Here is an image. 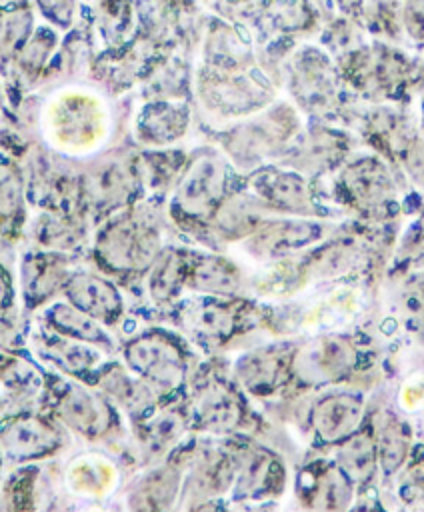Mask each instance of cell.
<instances>
[{
  "instance_id": "obj_23",
  "label": "cell",
  "mask_w": 424,
  "mask_h": 512,
  "mask_svg": "<svg viewBox=\"0 0 424 512\" xmlns=\"http://www.w3.org/2000/svg\"><path fill=\"white\" fill-rule=\"evenodd\" d=\"M234 512H274V504L270 500H266V502H240V506Z\"/></svg>"
},
{
  "instance_id": "obj_7",
  "label": "cell",
  "mask_w": 424,
  "mask_h": 512,
  "mask_svg": "<svg viewBox=\"0 0 424 512\" xmlns=\"http://www.w3.org/2000/svg\"><path fill=\"white\" fill-rule=\"evenodd\" d=\"M62 446L56 426L34 414H16L2 426V454L12 462H28L54 454Z\"/></svg>"
},
{
  "instance_id": "obj_14",
  "label": "cell",
  "mask_w": 424,
  "mask_h": 512,
  "mask_svg": "<svg viewBox=\"0 0 424 512\" xmlns=\"http://www.w3.org/2000/svg\"><path fill=\"white\" fill-rule=\"evenodd\" d=\"M46 326L70 340H78L92 346H112V336L104 330V324L94 320L92 316L84 314L70 302H56L44 312Z\"/></svg>"
},
{
  "instance_id": "obj_4",
  "label": "cell",
  "mask_w": 424,
  "mask_h": 512,
  "mask_svg": "<svg viewBox=\"0 0 424 512\" xmlns=\"http://www.w3.org/2000/svg\"><path fill=\"white\" fill-rule=\"evenodd\" d=\"M286 482L282 460L262 446L236 452L232 496L236 502H266L278 496Z\"/></svg>"
},
{
  "instance_id": "obj_9",
  "label": "cell",
  "mask_w": 424,
  "mask_h": 512,
  "mask_svg": "<svg viewBox=\"0 0 424 512\" xmlns=\"http://www.w3.org/2000/svg\"><path fill=\"white\" fill-rule=\"evenodd\" d=\"M62 292L66 302L104 326L116 324L124 312V300L116 284L88 270L72 272Z\"/></svg>"
},
{
  "instance_id": "obj_12",
  "label": "cell",
  "mask_w": 424,
  "mask_h": 512,
  "mask_svg": "<svg viewBox=\"0 0 424 512\" xmlns=\"http://www.w3.org/2000/svg\"><path fill=\"white\" fill-rule=\"evenodd\" d=\"M292 356L286 358L278 348H256L244 352L234 362V376L240 386L256 396L272 394L290 372Z\"/></svg>"
},
{
  "instance_id": "obj_5",
  "label": "cell",
  "mask_w": 424,
  "mask_h": 512,
  "mask_svg": "<svg viewBox=\"0 0 424 512\" xmlns=\"http://www.w3.org/2000/svg\"><path fill=\"white\" fill-rule=\"evenodd\" d=\"M366 416L364 396L338 390L320 396L312 408V430L322 444L338 446L362 430Z\"/></svg>"
},
{
  "instance_id": "obj_8",
  "label": "cell",
  "mask_w": 424,
  "mask_h": 512,
  "mask_svg": "<svg viewBox=\"0 0 424 512\" xmlns=\"http://www.w3.org/2000/svg\"><path fill=\"white\" fill-rule=\"evenodd\" d=\"M296 490L310 512H348L352 508L354 482L336 462L302 470Z\"/></svg>"
},
{
  "instance_id": "obj_17",
  "label": "cell",
  "mask_w": 424,
  "mask_h": 512,
  "mask_svg": "<svg viewBox=\"0 0 424 512\" xmlns=\"http://www.w3.org/2000/svg\"><path fill=\"white\" fill-rule=\"evenodd\" d=\"M72 272L62 256H26L24 262V294L28 304H38L50 298L56 290H62Z\"/></svg>"
},
{
  "instance_id": "obj_22",
  "label": "cell",
  "mask_w": 424,
  "mask_h": 512,
  "mask_svg": "<svg viewBox=\"0 0 424 512\" xmlns=\"http://www.w3.org/2000/svg\"><path fill=\"white\" fill-rule=\"evenodd\" d=\"M90 346L92 344H84V342L70 340V338H64V336L56 334L54 340H48V354L64 370L74 372V374H82V372L90 370L98 360L96 350H92Z\"/></svg>"
},
{
  "instance_id": "obj_3",
  "label": "cell",
  "mask_w": 424,
  "mask_h": 512,
  "mask_svg": "<svg viewBox=\"0 0 424 512\" xmlns=\"http://www.w3.org/2000/svg\"><path fill=\"white\" fill-rule=\"evenodd\" d=\"M356 364V348L342 336H322L292 354L290 374L304 384H328L346 376Z\"/></svg>"
},
{
  "instance_id": "obj_18",
  "label": "cell",
  "mask_w": 424,
  "mask_h": 512,
  "mask_svg": "<svg viewBox=\"0 0 424 512\" xmlns=\"http://www.w3.org/2000/svg\"><path fill=\"white\" fill-rule=\"evenodd\" d=\"M180 484L178 468L160 466L148 474L132 496L134 512H166Z\"/></svg>"
},
{
  "instance_id": "obj_13",
  "label": "cell",
  "mask_w": 424,
  "mask_h": 512,
  "mask_svg": "<svg viewBox=\"0 0 424 512\" xmlns=\"http://www.w3.org/2000/svg\"><path fill=\"white\" fill-rule=\"evenodd\" d=\"M186 286L204 296L230 298L242 286V272L226 256H198L190 260Z\"/></svg>"
},
{
  "instance_id": "obj_16",
  "label": "cell",
  "mask_w": 424,
  "mask_h": 512,
  "mask_svg": "<svg viewBox=\"0 0 424 512\" xmlns=\"http://www.w3.org/2000/svg\"><path fill=\"white\" fill-rule=\"evenodd\" d=\"M336 464L354 484H366L374 476L376 468H380L376 434L362 428L340 442L336 446Z\"/></svg>"
},
{
  "instance_id": "obj_2",
  "label": "cell",
  "mask_w": 424,
  "mask_h": 512,
  "mask_svg": "<svg viewBox=\"0 0 424 512\" xmlns=\"http://www.w3.org/2000/svg\"><path fill=\"white\" fill-rule=\"evenodd\" d=\"M160 254V234L148 226L116 224L96 244V258L108 272H146Z\"/></svg>"
},
{
  "instance_id": "obj_11",
  "label": "cell",
  "mask_w": 424,
  "mask_h": 512,
  "mask_svg": "<svg viewBox=\"0 0 424 512\" xmlns=\"http://www.w3.org/2000/svg\"><path fill=\"white\" fill-rule=\"evenodd\" d=\"M240 316L238 308L218 296H202L182 310V324L206 344H222L234 336Z\"/></svg>"
},
{
  "instance_id": "obj_6",
  "label": "cell",
  "mask_w": 424,
  "mask_h": 512,
  "mask_svg": "<svg viewBox=\"0 0 424 512\" xmlns=\"http://www.w3.org/2000/svg\"><path fill=\"white\" fill-rule=\"evenodd\" d=\"M192 418L208 432L226 434L244 420V402L232 384L220 378H206L192 394Z\"/></svg>"
},
{
  "instance_id": "obj_20",
  "label": "cell",
  "mask_w": 424,
  "mask_h": 512,
  "mask_svg": "<svg viewBox=\"0 0 424 512\" xmlns=\"http://www.w3.org/2000/svg\"><path fill=\"white\" fill-rule=\"evenodd\" d=\"M316 238V228L308 224L298 226H278L258 234L254 240L252 252L262 254L260 258H268L274 254H284L288 250H296Z\"/></svg>"
},
{
  "instance_id": "obj_1",
  "label": "cell",
  "mask_w": 424,
  "mask_h": 512,
  "mask_svg": "<svg viewBox=\"0 0 424 512\" xmlns=\"http://www.w3.org/2000/svg\"><path fill=\"white\" fill-rule=\"evenodd\" d=\"M128 368L158 396L176 394L188 376V358L182 342L162 328H152L132 338L124 350Z\"/></svg>"
},
{
  "instance_id": "obj_15",
  "label": "cell",
  "mask_w": 424,
  "mask_h": 512,
  "mask_svg": "<svg viewBox=\"0 0 424 512\" xmlns=\"http://www.w3.org/2000/svg\"><path fill=\"white\" fill-rule=\"evenodd\" d=\"M190 258L180 250H162L154 264L146 270L148 296L156 304H170L180 296V290L188 282Z\"/></svg>"
},
{
  "instance_id": "obj_10",
  "label": "cell",
  "mask_w": 424,
  "mask_h": 512,
  "mask_svg": "<svg viewBox=\"0 0 424 512\" xmlns=\"http://www.w3.org/2000/svg\"><path fill=\"white\" fill-rule=\"evenodd\" d=\"M102 394L76 384L68 386L58 398V418L80 436H102L114 420L112 406Z\"/></svg>"
},
{
  "instance_id": "obj_24",
  "label": "cell",
  "mask_w": 424,
  "mask_h": 512,
  "mask_svg": "<svg viewBox=\"0 0 424 512\" xmlns=\"http://www.w3.org/2000/svg\"><path fill=\"white\" fill-rule=\"evenodd\" d=\"M190 512H226V508L218 500H202Z\"/></svg>"
},
{
  "instance_id": "obj_19",
  "label": "cell",
  "mask_w": 424,
  "mask_h": 512,
  "mask_svg": "<svg viewBox=\"0 0 424 512\" xmlns=\"http://www.w3.org/2000/svg\"><path fill=\"white\" fill-rule=\"evenodd\" d=\"M376 444H378L380 470L386 476L396 474L410 450V434L406 424L396 416L386 414L376 432Z\"/></svg>"
},
{
  "instance_id": "obj_25",
  "label": "cell",
  "mask_w": 424,
  "mask_h": 512,
  "mask_svg": "<svg viewBox=\"0 0 424 512\" xmlns=\"http://www.w3.org/2000/svg\"><path fill=\"white\" fill-rule=\"evenodd\" d=\"M348 512H374V508L370 504H356Z\"/></svg>"
},
{
  "instance_id": "obj_21",
  "label": "cell",
  "mask_w": 424,
  "mask_h": 512,
  "mask_svg": "<svg viewBox=\"0 0 424 512\" xmlns=\"http://www.w3.org/2000/svg\"><path fill=\"white\" fill-rule=\"evenodd\" d=\"M188 414L182 410H162L146 426V444L154 452L168 450L188 428Z\"/></svg>"
}]
</instances>
